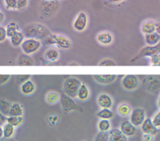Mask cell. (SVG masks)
I'll list each match as a JSON object with an SVG mask.
<instances>
[{"label": "cell", "instance_id": "6da1fadb", "mask_svg": "<svg viewBox=\"0 0 160 141\" xmlns=\"http://www.w3.org/2000/svg\"><path fill=\"white\" fill-rule=\"evenodd\" d=\"M24 37L27 38H33L42 41L51 34V32L47 27L42 24L33 23L26 26L24 29Z\"/></svg>", "mask_w": 160, "mask_h": 141}, {"label": "cell", "instance_id": "7a4b0ae2", "mask_svg": "<svg viewBox=\"0 0 160 141\" xmlns=\"http://www.w3.org/2000/svg\"><path fill=\"white\" fill-rule=\"evenodd\" d=\"M60 8H61V3L59 0H53V1L42 0L38 6V13L40 17L42 19H49L53 17L58 13Z\"/></svg>", "mask_w": 160, "mask_h": 141}, {"label": "cell", "instance_id": "3957f363", "mask_svg": "<svg viewBox=\"0 0 160 141\" xmlns=\"http://www.w3.org/2000/svg\"><path fill=\"white\" fill-rule=\"evenodd\" d=\"M82 82L76 77H69L64 80L62 86V92L65 95L75 98H77V93Z\"/></svg>", "mask_w": 160, "mask_h": 141}, {"label": "cell", "instance_id": "277c9868", "mask_svg": "<svg viewBox=\"0 0 160 141\" xmlns=\"http://www.w3.org/2000/svg\"><path fill=\"white\" fill-rule=\"evenodd\" d=\"M42 46V41L33 38H27L24 39L21 47L23 52L27 55H32L38 52Z\"/></svg>", "mask_w": 160, "mask_h": 141}, {"label": "cell", "instance_id": "5b68a950", "mask_svg": "<svg viewBox=\"0 0 160 141\" xmlns=\"http://www.w3.org/2000/svg\"><path fill=\"white\" fill-rule=\"evenodd\" d=\"M160 53V41L158 44L154 46H145L144 48H141L140 52H138V55L132 58L131 62H136L139 59H142L144 57H151V56H154V55L159 54Z\"/></svg>", "mask_w": 160, "mask_h": 141}, {"label": "cell", "instance_id": "8992f818", "mask_svg": "<svg viewBox=\"0 0 160 141\" xmlns=\"http://www.w3.org/2000/svg\"><path fill=\"white\" fill-rule=\"evenodd\" d=\"M60 102L63 111L65 112H70L72 111H82V108L75 103L74 99L65 95L64 93H62L61 96H60Z\"/></svg>", "mask_w": 160, "mask_h": 141}, {"label": "cell", "instance_id": "52a82bcc", "mask_svg": "<svg viewBox=\"0 0 160 141\" xmlns=\"http://www.w3.org/2000/svg\"><path fill=\"white\" fill-rule=\"evenodd\" d=\"M143 87L150 93H157L160 90V79L154 76H146L143 80Z\"/></svg>", "mask_w": 160, "mask_h": 141}, {"label": "cell", "instance_id": "ba28073f", "mask_svg": "<svg viewBox=\"0 0 160 141\" xmlns=\"http://www.w3.org/2000/svg\"><path fill=\"white\" fill-rule=\"evenodd\" d=\"M121 84L125 90L132 91V90H134L138 88V87L140 86V80L136 75L128 74L122 77Z\"/></svg>", "mask_w": 160, "mask_h": 141}, {"label": "cell", "instance_id": "9c48e42d", "mask_svg": "<svg viewBox=\"0 0 160 141\" xmlns=\"http://www.w3.org/2000/svg\"><path fill=\"white\" fill-rule=\"evenodd\" d=\"M88 25V16L84 12H80L75 16L73 22V28L78 32H82L87 29Z\"/></svg>", "mask_w": 160, "mask_h": 141}, {"label": "cell", "instance_id": "30bf717a", "mask_svg": "<svg viewBox=\"0 0 160 141\" xmlns=\"http://www.w3.org/2000/svg\"><path fill=\"white\" fill-rule=\"evenodd\" d=\"M146 119L145 110L142 108H134L130 112V122L136 127L141 126V124Z\"/></svg>", "mask_w": 160, "mask_h": 141}, {"label": "cell", "instance_id": "8fae6325", "mask_svg": "<svg viewBox=\"0 0 160 141\" xmlns=\"http://www.w3.org/2000/svg\"><path fill=\"white\" fill-rule=\"evenodd\" d=\"M141 130L144 133H148L152 136H155L158 133V129L155 126L150 118H146L141 125Z\"/></svg>", "mask_w": 160, "mask_h": 141}, {"label": "cell", "instance_id": "7c38bea8", "mask_svg": "<svg viewBox=\"0 0 160 141\" xmlns=\"http://www.w3.org/2000/svg\"><path fill=\"white\" fill-rule=\"evenodd\" d=\"M119 130L122 132L125 136H127V137H130L136 134L138 129L130 121H123L120 124Z\"/></svg>", "mask_w": 160, "mask_h": 141}, {"label": "cell", "instance_id": "4fadbf2b", "mask_svg": "<svg viewBox=\"0 0 160 141\" xmlns=\"http://www.w3.org/2000/svg\"><path fill=\"white\" fill-rule=\"evenodd\" d=\"M93 78L95 81L103 85H108L116 80L117 75L115 74H95L93 75Z\"/></svg>", "mask_w": 160, "mask_h": 141}, {"label": "cell", "instance_id": "5bb4252c", "mask_svg": "<svg viewBox=\"0 0 160 141\" xmlns=\"http://www.w3.org/2000/svg\"><path fill=\"white\" fill-rule=\"evenodd\" d=\"M54 45H56L58 48L61 49L67 50L69 49L72 46V42L68 38L61 35L55 34L54 38Z\"/></svg>", "mask_w": 160, "mask_h": 141}, {"label": "cell", "instance_id": "9a60e30c", "mask_svg": "<svg viewBox=\"0 0 160 141\" xmlns=\"http://www.w3.org/2000/svg\"><path fill=\"white\" fill-rule=\"evenodd\" d=\"M98 103L101 108H111L113 105V100L110 95L103 93L98 96Z\"/></svg>", "mask_w": 160, "mask_h": 141}, {"label": "cell", "instance_id": "2e32d148", "mask_svg": "<svg viewBox=\"0 0 160 141\" xmlns=\"http://www.w3.org/2000/svg\"><path fill=\"white\" fill-rule=\"evenodd\" d=\"M108 141H127V136L119 129H112L108 131Z\"/></svg>", "mask_w": 160, "mask_h": 141}, {"label": "cell", "instance_id": "e0dca14e", "mask_svg": "<svg viewBox=\"0 0 160 141\" xmlns=\"http://www.w3.org/2000/svg\"><path fill=\"white\" fill-rule=\"evenodd\" d=\"M35 84L32 80H28L21 85V91L24 95H30L35 92Z\"/></svg>", "mask_w": 160, "mask_h": 141}, {"label": "cell", "instance_id": "ac0fdd59", "mask_svg": "<svg viewBox=\"0 0 160 141\" xmlns=\"http://www.w3.org/2000/svg\"><path fill=\"white\" fill-rule=\"evenodd\" d=\"M97 40L102 45H109L113 42V36L110 32H101L97 36Z\"/></svg>", "mask_w": 160, "mask_h": 141}, {"label": "cell", "instance_id": "d6986e66", "mask_svg": "<svg viewBox=\"0 0 160 141\" xmlns=\"http://www.w3.org/2000/svg\"><path fill=\"white\" fill-rule=\"evenodd\" d=\"M44 58L48 62H54L59 59L60 52L57 48H50L44 53Z\"/></svg>", "mask_w": 160, "mask_h": 141}, {"label": "cell", "instance_id": "ffe728a7", "mask_svg": "<svg viewBox=\"0 0 160 141\" xmlns=\"http://www.w3.org/2000/svg\"><path fill=\"white\" fill-rule=\"evenodd\" d=\"M18 65L19 66H34V60L29 55L22 53L18 59Z\"/></svg>", "mask_w": 160, "mask_h": 141}, {"label": "cell", "instance_id": "44dd1931", "mask_svg": "<svg viewBox=\"0 0 160 141\" xmlns=\"http://www.w3.org/2000/svg\"><path fill=\"white\" fill-rule=\"evenodd\" d=\"M90 90H89L87 85L86 84H84V83H82L81 85H80L79 89L78 90L77 98L80 101H87L90 98Z\"/></svg>", "mask_w": 160, "mask_h": 141}, {"label": "cell", "instance_id": "7402d4cb", "mask_svg": "<svg viewBox=\"0 0 160 141\" xmlns=\"http://www.w3.org/2000/svg\"><path fill=\"white\" fill-rule=\"evenodd\" d=\"M144 40H145V42L147 44V45H156L160 41V35H158L155 32L152 34H148L144 35Z\"/></svg>", "mask_w": 160, "mask_h": 141}, {"label": "cell", "instance_id": "603a6c76", "mask_svg": "<svg viewBox=\"0 0 160 141\" xmlns=\"http://www.w3.org/2000/svg\"><path fill=\"white\" fill-rule=\"evenodd\" d=\"M24 38L25 37H24V33L19 30L10 38V43L13 47H19L23 43Z\"/></svg>", "mask_w": 160, "mask_h": 141}, {"label": "cell", "instance_id": "cb8c5ba5", "mask_svg": "<svg viewBox=\"0 0 160 141\" xmlns=\"http://www.w3.org/2000/svg\"><path fill=\"white\" fill-rule=\"evenodd\" d=\"M24 108L19 103H13L11 105L8 116H23Z\"/></svg>", "mask_w": 160, "mask_h": 141}, {"label": "cell", "instance_id": "d4e9b609", "mask_svg": "<svg viewBox=\"0 0 160 141\" xmlns=\"http://www.w3.org/2000/svg\"><path fill=\"white\" fill-rule=\"evenodd\" d=\"M155 31V22L153 20H147L144 22L141 25V32L145 34L154 33Z\"/></svg>", "mask_w": 160, "mask_h": 141}, {"label": "cell", "instance_id": "484cf974", "mask_svg": "<svg viewBox=\"0 0 160 141\" xmlns=\"http://www.w3.org/2000/svg\"><path fill=\"white\" fill-rule=\"evenodd\" d=\"M6 30H7V38H10L13 35H14L17 32L19 31L20 27L16 22H10L9 23V24H7V27H6Z\"/></svg>", "mask_w": 160, "mask_h": 141}, {"label": "cell", "instance_id": "4316f807", "mask_svg": "<svg viewBox=\"0 0 160 141\" xmlns=\"http://www.w3.org/2000/svg\"><path fill=\"white\" fill-rule=\"evenodd\" d=\"M97 116L101 119H108L110 120L114 116V113L110 108H102L97 113Z\"/></svg>", "mask_w": 160, "mask_h": 141}, {"label": "cell", "instance_id": "83f0119b", "mask_svg": "<svg viewBox=\"0 0 160 141\" xmlns=\"http://www.w3.org/2000/svg\"><path fill=\"white\" fill-rule=\"evenodd\" d=\"M2 130H3V137L7 138V139L12 138L15 133V127L10 125L9 123L4 124L2 126Z\"/></svg>", "mask_w": 160, "mask_h": 141}, {"label": "cell", "instance_id": "f1b7e54d", "mask_svg": "<svg viewBox=\"0 0 160 141\" xmlns=\"http://www.w3.org/2000/svg\"><path fill=\"white\" fill-rule=\"evenodd\" d=\"M24 121L23 116H8L7 117V123L13 125V127H18Z\"/></svg>", "mask_w": 160, "mask_h": 141}, {"label": "cell", "instance_id": "f546056e", "mask_svg": "<svg viewBox=\"0 0 160 141\" xmlns=\"http://www.w3.org/2000/svg\"><path fill=\"white\" fill-rule=\"evenodd\" d=\"M11 105L12 104L9 102L8 101L4 100V99H0V111L5 116H8Z\"/></svg>", "mask_w": 160, "mask_h": 141}, {"label": "cell", "instance_id": "4dcf8cb0", "mask_svg": "<svg viewBox=\"0 0 160 141\" xmlns=\"http://www.w3.org/2000/svg\"><path fill=\"white\" fill-rule=\"evenodd\" d=\"M98 128L100 132H108L112 128L110 121L108 119H101L98 124Z\"/></svg>", "mask_w": 160, "mask_h": 141}, {"label": "cell", "instance_id": "1f68e13d", "mask_svg": "<svg viewBox=\"0 0 160 141\" xmlns=\"http://www.w3.org/2000/svg\"><path fill=\"white\" fill-rule=\"evenodd\" d=\"M46 99H47V102H48L49 104L53 105V104H56L57 102L60 100V95L57 93V92L50 91L47 94Z\"/></svg>", "mask_w": 160, "mask_h": 141}, {"label": "cell", "instance_id": "d6a6232c", "mask_svg": "<svg viewBox=\"0 0 160 141\" xmlns=\"http://www.w3.org/2000/svg\"><path fill=\"white\" fill-rule=\"evenodd\" d=\"M118 112L122 116H127L131 112V108L127 104H121L118 108Z\"/></svg>", "mask_w": 160, "mask_h": 141}, {"label": "cell", "instance_id": "836d02e7", "mask_svg": "<svg viewBox=\"0 0 160 141\" xmlns=\"http://www.w3.org/2000/svg\"><path fill=\"white\" fill-rule=\"evenodd\" d=\"M31 75L24 74V75H17L16 76V82L18 85H21L22 84H24V82H26L27 80H30Z\"/></svg>", "mask_w": 160, "mask_h": 141}, {"label": "cell", "instance_id": "e575fe53", "mask_svg": "<svg viewBox=\"0 0 160 141\" xmlns=\"http://www.w3.org/2000/svg\"><path fill=\"white\" fill-rule=\"evenodd\" d=\"M98 66H115L116 65V62L114 60L110 59H102L101 62H99Z\"/></svg>", "mask_w": 160, "mask_h": 141}, {"label": "cell", "instance_id": "d590c367", "mask_svg": "<svg viewBox=\"0 0 160 141\" xmlns=\"http://www.w3.org/2000/svg\"><path fill=\"white\" fill-rule=\"evenodd\" d=\"M94 141H108V132H99Z\"/></svg>", "mask_w": 160, "mask_h": 141}, {"label": "cell", "instance_id": "8d00e7d4", "mask_svg": "<svg viewBox=\"0 0 160 141\" xmlns=\"http://www.w3.org/2000/svg\"><path fill=\"white\" fill-rule=\"evenodd\" d=\"M4 4L7 10H17V0H4Z\"/></svg>", "mask_w": 160, "mask_h": 141}, {"label": "cell", "instance_id": "74e56055", "mask_svg": "<svg viewBox=\"0 0 160 141\" xmlns=\"http://www.w3.org/2000/svg\"><path fill=\"white\" fill-rule=\"evenodd\" d=\"M58 121H59V117H58V116H57L56 114L50 115V116H48V118H47V122H48L49 125H50V126H53V125H56L58 122Z\"/></svg>", "mask_w": 160, "mask_h": 141}, {"label": "cell", "instance_id": "f35d334b", "mask_svg": "<svg viewBox=\"0 0 160 141\" xmlns=\"http://www.w3.org/2000/svg\"><path fill=\"white\" fill-rule=\"evenodd\" d=\"M150 62H151V64H152V66H159V64H160L159 55L156 54L151 56Z\"/></svg>", "mask_w": 160, "mask_h": 141}, {"label": "cell", "instance_id": "ab89813d", "mask_svg": "<svg viewBox=\"0 0 160 141\" xmlns=\"http://www.w3.org/2000/svg\"><path fill=\"white\" fill-rule=\"evenodd\" d=\"M17 10H24L28 5V0H17Z\"/></svg>", "mask_w": 160, "mask_h": 141}, {"label": "cell", "instance_id": "60d3db41", "mask_svg": "<svg viewBox=\"0 0 160 141\" xmlns=\"http://www.w3.org/2000/svg\"><path fill=\"white\" fill-rule=\"evenodd\" d=\"M152 120L155 127H157L158 129L160 128V110L154 116Z\"/></svg>", "mask_w": 160, "mask_h": 141}, {"label": "cell", "instance_id": "b9f144b4", "mask_svg": "<svg viewBox=\"0 0 160 141\" xmlns=\"http://www.w3.org/2000/svg\"><path fill=\"white\" fill-rule=\"evenodd\" d=\"M7 38V30H6V27L0 26V42L5 41Z\"/></svg>", "mask_w": 160, "mask_h": 141}, {"label": "cell", "instance_id": "7bdbcfd3", "mask_svg": "<svg viewBox=\"0 0 160 141\" xmlns=\"http://www.w3.org/2000/svg\"><path fill=\"white\" fill-rule=\"evenodd\" d=\"M11 76L9 74H0V85H3L8 82Z\"/></svg>", "mask_w": 160, "mask_h": 141}, {"label": "cell", "instance_id": "ee69618b", "mask_svg": "<svg viewBox=\"0 0 160 141\" xmlns=\"http://www.w3.org/2000/svg\"><path fill=\"white\" fill-rule=\"evenodd\" d=\"M154 136L151 134H148V133H144L143 135V140L144 141H153Z\"/></svg>", "mask_w": 160, "mask_h": 141}, {"label": "cell", "instance_id": "f6af8a7d", "mask_svg": "<svg viewBox=\"0 0 160 141\" xmlns=\"http://www.w3.org/2000/svg\"><path fill=\"white\" fill-rule=\"evenodd\" d=\"M155 33L160 35V22H155Z\"/></svg>", "mask_w": 160, "mask_h": 141}, {"label": "cell", "instance_id": "bcb514c9", "mask_svg": "<svg viewBox=\"0 0 160 141\" xmlns=\"http://www.w3.org/2000/svg\"><path fill=\"white\" fill-rule=\"evenodd\" d=\"M0 121H1L3 124H5L6 121H7V116H4L1 111H0Z\"/></svg>", "mask_w": 160, "mask_h": 141}, {"label": "cell", "instance_id": "7dc6e473", "mask_svg": "<svg viewBox=\"0 0 160 141\" xmlns=\"http://www.w3.org/2000/svg\"><path fill=\"white\" fill-rule=\"evenodd\" d=\"M5 20V15L2 11H0V24H2Z\"/></svg>", "mask_w": 160, "mask_h": 141}, {"label": "cell", "instance_id": "c3c4849f", "mask_svg": "<svg viewBox=\"0 0 160 141\" xmlns=\"http://www.w3.org/2000/svg\"><path fill=\"white\" fill-rule=\"evenodd\" d=\"M0 141H15L13 138H10V139H7V138H0Z\"/></svg>", "mask_w": 160, "mask_h": 141}, {"label": "cell", "instance_id": "681fc988", "mask_svg": "<svg viewBox=\"0 0 160 141\" xmlns=\"http://www.w3.org/2000/svg\"><path fill=\"white\" fill-rule=\"evenodd\" d=\"M109 2H112V3H118V2H122L123 0H108Z\"/></svg>", "mask_w": 160, "mask_h": 141}, {"label": "cell", "instance_id": "f907efd6", "mask_svg": "<svg viewBox=\"0 0 160 141\" xmlns=\"http://www.w3.org/2000/svg\"><path fill=\"white\" fill-rule=\"evenodd\" d=\"M3 137V130H2V126L0 125V138Z\"/></svg>", "mask_w": 160, "mask_h": 141}, {"label": "cell", "instance_id": "816d5d0a", "mask_svg": "<svg viewBox=\"0 0 160 141\" xmlns=\"http://www.w3.org/2000/svg\"><path fill=\"white\" fill-rule=\"evenodd\" d=\"M158 107L160 108V97L158 99Z\"/></svg>", "mask_w": 160, "mask_h": 141}, {"label": "cell", "instance_id": "f5cc1de1", "mask_svg": "<svg viewBox=\"0 0 160 141\" xmlns=\"http://www.w3.org/2000/svg\"><path fill=\"white\" fill-rule=\"evenodd\" d=\"M69 66H78V64L77 63H70L69 64Z\"/></svg>", "mask_w": 160, "mask_h": 141}, {"label": "cell", "instance_id": "db71d44e", "mask_svg": "<svg viewBox=\"0 0 160 141\" xmlns=\"http://www.w3.org/2000/svg\"><path fill=\"white\" fill-rule=\"evenodd\" d=\"M4 125V124L2 123V122H1V121H0V125Z\"/></svg>", "mask_w": 160, "mask_h": 141}, {"label": "cell", "instance_id": "11a10c76", "mask_svg": "<svg viewBox=\"0 0 160 141\" xmlns=\"http://www.w3.org/2000/svg\"><path fill=\"white\" fill-rule=\"evenodd\" d=\"M46 1H53V0H46Z\"/></svg>", "mask_w": 160, "mask_h": 141}, {"label": "cell", "instance_id": "9f6ffc18", "mask_svg": "<svg viewBox=\"0 0 160 141\" xmlns=\"http://www.w3.org/2000/svg\"><path fill=\"white\" fill-rule=\"evenodd\" d=\"M158 55H159V58H160V53H159V54H158ZM159 66H160V64H159Z\"/></svg>", "mask_w": 160, "mask_h": 141}, {"label": "cell", "instance_id": "6f0895ef", "mask_svg": "<svg viewBox=\"0 0 160 141\" xmlns=\"http://www.w3.org/2000/svg\"><path fill=\"white\" fill-rule=\"evenodd\" d=\"M87 141H90V140H87Z\"/></svg>", "mask_w": 160, "mask_h": 141}, {"label": "cell", "instance_id": "680465c9", "mask_svg": "<svg viewBox=\"0 0 160 141\" xmlns=\"http://www.w3.org/2000/svg\"><path fill=\"white\" fill-rule=\"evenodd\" d=\"M59 1H60V0H59Z\"/></svg>", "mask_w": 160, "mask_h": 141}]
</instances>
